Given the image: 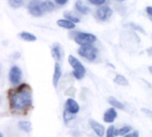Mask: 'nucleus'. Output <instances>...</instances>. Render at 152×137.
Instances as JSON below:
<instances>
[{
    "label": "nucleus",
    "instance_id": "1",
    "mask_svg": "<svg viewBox=\"0 0 152 137\" xmlns=\"http://www.w3.org/2000/svg\"><path fill=\"white\" fill-rule=\"evenodd\" d=\"M9 102L12 110L25 111L32 104L31 88L28 84H22L16 89L9 92Z\"/></svg>",
    "mask_w": 152,
    "mask_h": 137
},
{
    "label": "nucleus",
    "instance_id": "2",
    "mask_svg": "<svg viewBox=\"0 0 152 137\" xmlns=\"http://www.w3.org/2000/svg\"><path fill=\"white\" fill-rule=\"evenodd\" d=\"M68 62L71 65V67L73 68L72 71V76L76 79H83L85 77L86 74V68L83 65V63L72 55H69L68 56Z\"/></svg>",
    "mask_w": 152,
    "mask_h": 137
},
{
    "label": "nucleus",
    "instance_id": "3",
    "mask_svg": "<svg viewBox=\"0 0 152 137\" xmlns=\"http://www.w3.org/2000/svg\"><path fill=\"white\" fill-rule=\"evenodd\" d=\"M73 39L76 44L83 46V45H92L97 40V37L91 33L77 32L74 35Z\"/></svg>",
    "mask_w": 152,
    "mask_h": 137
},
{
    "label": "nucleus",
    "instance_id": "4",
    "mask_svg": "<svg viewBox=\"0 0 152 137\" xmlns=\"http://www.w3.org/2000/svg\"><path fill=\"white\" fill-rule=\"evenodd\" d=\"M78 53L88 61H94L98 56V49L92 45H83L79 48Z\"/></svg>",
    "mask_w": 152,
    "mask_h": 137
},
{
    "label": "nucleus",
    "instance_id": "5",
    "mask_svg": "<svg viewBox=\"0 0 152 137\" xmlns=\"http://www.w3.org/2000/svg\"><path fill=\"white\" fill-rule=\"evenodd\" d=\"M29 12L35 17H40L44 14L41 8V0H31L28 6Z\"/></svg>",
    "mask_w": 152,
    "mask_h": 137
},
{
    "label": "nucleus",
    "instance_id": "6",
    "mask_svg": "<svg viewBox=\"0 0 152 137\" xmlns=\"http://www.w3.org/2000/svg\"><path fill=\"white\" fill-rule=\"evenodd\" d=\"M22 76H23L22 70L18 66H13L10 68L8 77H9V80L12 84H14V85L19 84L22 80Z\"/></svg>",
    "mask_w": 152,
    "mask_h": 137
},
{
    "label": "nucleus",
    "instance_id": "7",
    "mask_svg": "<svg viewBox=\"0 0 152 137\" xmlns=\"http://www.w3.org/2000/svg\"><path fill=\"white\" fill-rule=\"evenodd\" d=\"M113 14V10L107 6H100V7L97 10L96 15L99 20L105 22L107 21Z\"/></svg>",
    "mask_w": 152,
    "mask_h": 137
},
{
    "label": "nucleus",
    "instance_id": "8",
    "mask_svg": "<svg viewBox=\"0 0 152 137\" xmlns=\"http://www.w3.org/2000/svg\"><path fill=\"white\" fill-rule=\"evenodd\" d=\"M64 110L71 114L76 115L80 111V105L72 98H68L64 103Z\"/></svg>",
    "mask_w": 152,
    "mask_h": 137
},
{
    "label": "nucleus",
    "instance_id": "9",
    "mask_svg": "<svg viewBox=\"0 0 152 137\" xmlns=\"http://www.w3.org/2000/svg\"><path fill=\"white\" fill-rule=\"evenodd\" d=\"M90 125L98 136H99V137L104 136V134L106 133V129H105V126L103 125H101L100 123H99L96 120L91 119L90 120Z\"/></svg>",
    "mask_w": 152,
    "mask_h": 137
},
{
    "label": "nucleus",
    "instance_id": "10",
    "mask_svg": "<svg viewBox=\"0 0 152 137\" xmlns=\"http://www.w3.org/2000/svg\"><path fill=\"white\" fill-rule=\"evenodd\" d=\"M116 117H117L116 110L112 107V108H109L106 110V112L104 113L103 119L106 123H113L115 120Z\"/></svg>",
    "mask_w": 152,
    "mask_h": 137
},
{
    "label": "nucleus",
    "instance_id": "11",
    "mask_svg": "<svg viewBox=\"0 0 152 137\" xmlns=\"http://www.w3.org/2000/svg\"><path fill=\"white\" fill-rule=\"evenodd\" d=\"M62 76V68L61 66L58 62L55 64V68H54V76H53V85L55 87H57L58 83L60 81Z\"/></svg>",
    "mask_w": 152,
    "mask_h": 137
},
{
    "label": "nucleus",
    "instance_id": "12",
    "mask_svg": "<svg viewBox=\"0 0 152 137\" xmlns=\"http://www.w3.org/2000/svg\"><path fill=\"white\" fill-rule=\"evenodd\" d=\"M51 52H52V55L54 57V59L56 61H60L62 60L63 57V51L61 46L58 44H54L52 48H51Z\"/></svg>",
    "mask_w": 152,
    "mask_h": 137
},
{
    "label": "nucleus",
    "instance_id": "13",
    "mask_svg": "<svg viewBox=\"0 0 152 137\" xmlns=\"http://www.w3.org/2000/svg\"><path fill=\"white\" fill-rule=\"evenodd\" d=\"M41 8L44 14L50 13L55 10L56 6L52 1H50V0H45V1H41Z\"/></svg>",
    "mask_w": 152,
    "mask_h": 137
},
{
    "label": "nucleus",
    "instance_id": "14",
    "mask_svg": "<svg viewBox=\"0 0 152 137\" xmlns=\"http://www.w3.org/2000/svg\"><path fill=\"white\" fill-rule=\"evenodd\" d=\"M75 9L82 14H87L90 12V8L82 1V0H77V1H76Z\"/></svg>",
    "mask_w": 152,
    "mask_h": 137
},
{
    "label": "nucleus",
    "instance_id": "15",
    "mask_svg": "<svg viewBox=\"0 0 152 137\" xmlns=\"http://www.w3.org/2000/svg\"><path fill=\"white\" fill-rule=\"evenodd\" d=\"M56 24L63 29L65 30H73L75 28V24L66 19H60L56 22Z\"/></svg>",
    "mask_w": 152,
    "mask_h": 137
},
{
    "label": "nucleus",
    "instance_id": "16",
    "mask_svg": "<svg viewBox=\"0 0 152 137\" xmlns=\"http://www.w3.org/2000/svg\"><path fill=\"white\" fill-rule=\"evenodd\" d=\"M19 37H20L23 40H24V41H26V42H34V41L37 40V37H36L33 34H31V33H30V32H27V31H23V32H21V33L19 34Z\"/></svg>",
    "mask_w": 152,
    "mask_h": 137
},
{
    "label": "nucleus",
    "instance_id": "17",
    "mask_svg": "<svg viewBox=\"0 0 152 137\" xmlns=\"http://www.w3.org/2000/svg\"><path fill=\"white\" fill-rule=\"evenodd\" d=\"M18 127L26 133H30L31 131V123L27 120H22L18 123Z\"/></svg>",
    "mask_w": 152,
    "mask_h": 137
},
{
    "label": "nucleus",
    "instance_id": "18",
    "mask_svg": "<svg viewBox=\"0 0 152 137\" xmlns=\"http://www.w3.org/2000/svg\"><path fill=\"white\" fill-rule=\"evenodd\" d=\"M132 126L130 125H124L119 129H115V136H124L126 133H130L132 131Z\"/></svg>",
    "mask_w": 152,
    "mask_h": 137
},
{
    "label": "nucleus",
    "instance_id": "19",
    "mask_svg": "<svg viewBox=\"0 0 152 137\" xmlns=\"http://www.w3.org/2000/svg\"><path fill=\"white\" fill-rule=\"evenodd\" d=\"M64 18H65L66 20H68V21H70V22H73L74 24H75V23L80 22V19H79V17H78V16H76V15H75L74 14H72V12L67 11V12L64 13Z\"/></svg>",
    "mask_w": 152,
    "mask_h": 137
},
{
    "label": "nucleus",
    "instance_id": "20",
    "mask_svg": "<svg viewBox=\"0 0 152 137\" xmlns=\"http://www.w3.org/2000/svg\"><path fill=\"white\" fill-rule=\"evenodd\" d=\"M108 102L113 106V108H115V109H119V110H124V105L121 102H119L118 100H116L115 98H114V97H110L109 99H108Z\"/></svg>",
    "mask_w": 152,
    "mask_h": 137
},
{
    "label": "nucleus",
    "instance_id": "21",
    "mask_svg": "<svg viewBox=\"0 0 152 137\" xmlns=\"http://www.w3.org/2000/svg\"><path fill=\"white\" fill-rule=\"evenodd\" d=\"M114 81H115V83H116V84H118L120 86H128L127 79L122 75H116Z\"/></svg>",
    "mask_w": 152,
    "mask_h": 137
},
{
    "label": "nucleus",
    "instance_id": "22",
    "mask_svg": "<svg viewBox=\"0 0 152 137\" xmlns=\"http://www.w3.org/2000/svg\"><path fill=\"white\" fill-rule=\"evenodd\" d=\"M8 3L12 8L17 9L22 6V5L23 3V0H8Z\"/></svg>",
    "mask_w": 152,
    "mask_h": 137
},
{
    "label": "nucleus",
    "instance_id": "23",
    "mask_svg": "<svg viewBox=\"0 0 152 137\" xmlns=\"http://www.w3.org/2000/svg\"><path fill=\"white\" fill-rule=\"evenodd\" d=\"M75 117V115H73V114H71L70 112H68L67 110H64V122L67 124L69 121H71V120H72L73 119V118Z\"/></svg>",
    "mask_w": 152,
    "mask_h": 137
},
{
    "label": "nucleus",
    "instance_id": "24",
    "mask_svg": "<svg viewBox=\"0 0 152 137\" xmlns=\"http://www.w3.org/2000/svg\"><path fill=\"white\" fill-rule=\"evenodd\" d=\"M107 0H88V2L93 6H100L102 5H104L106 3Z\"/></svg>",
    "mask_w": 152,
    "mask_h": 137
},
{
    "label": "nucleus",
    "instance_id": "25",
    "mask_svg": "<svg viewBox=\"0 0 152 137\" xmlns=\"http://www.w3.org/2000/svg\"><path fill=\"white\" fill-rule=\"evenodd\" d=\"M115 126L114 125H110L108 127V129L107 130V137H115Z\"/></svg>",
    "mask_w": 152,
    "mask_h": 137
},
{
    "label": "nucleus",
    "instance_id": "26",
    "mask_svg": "<svg viewBox=\"0 0 152 137\" xmlns=\"http://www.w3.org/2000/svg\"><path fill=\"white\" fill-rule=\"evenodd\" d=\"M141 110H142V112L145 113L148 117H149V118H152V111H151V110H148V109H145V108L141 109Z\"/></svg>",
    "mask_w": 152,
    "mask_h": 137
},
{
    "label": "nucleus",
    "instance_id": "27",
    "mask_svg": "<svg viewBox=\"0 0 152 137\" xmlns=\"http://www.w3.org/2000/svg\"><path fill=\"white\" fill-rule=\"evenodd\" d=\"M55 2L58 6H64L68 2V0H55Z\"/></svg>",
    "mask_w": 152,
    "mask_h": 137
},
{
    "label": "nucleus",
    "instance_id": "28",
    "mask_svg": "<svg viewBox=\"0 0 152 137\" xmlns=\"http://www.w3.org/2000/svg\"><path fill=\"white\" fill-rule=\"evenodd\" d=\"M137 133H138L137 131H135V132H133V133H126L125 135H124V137H135Z\"/></svg>",
    "mask_w": 152,
    "mask_h": 137
},
{
    "label": "nucleus",
    "instance_id": "29",
    "mask_svg": "<svg viewBox=\"0 0 152 137\" xmlns=\"http://www.w3.org/2000/svg\"><path fill=\"white\" fill-rule=\"evenodd\" d=\"M146 12H147V14L149 15V17L152 18V6H148V7L146 8Z\"/></svg>",
    "mask_w": 152,
    "mask_h": 137
},
{
    "label": "nucleus",
    "instance_id": "30",
    "mask_svg": "<svg viewBox=\"0 0 152 137\" xmlns=\"http://www.w3.org/2000/svg\"><path fill=\"white\" fill-rule=\"evenodd\" d=\"M148 71H149V72L152 74V66H149V67H148Z\"/></svg>",
    "mask_w": 152,
    "mask_h": 137
},
{
    "label": "nucleus",
    "instance_id": "31",
    "mask_svg": "<svg viewBox=\"0 0 152 137\" xmlns=\"http://www.w3.org/2000/svg\"><path fill=\"white\" fill-rule=\"evenodd\" d=\"M0 137H3V134H2V133L0 132Z\"/></svg>",
    "mask_w": 152,
    "mask_h": 137
},
{
    "label": "nucleus",
    "instance_id": "32",
    "mask_svg": "<svg viewBox=\"0 0 152 137\" xmlns=\"http://www.w3.org/2000/svg\"><path fill=\"white\" fill-rule=\"evenodd\" d=\"M135 137H139V133H138L136 134V136H135Z\"/></svg>",
    "mask_w": 152,
    "mask_h": 137
},
{
    "label": "nucleus",
    "instance_id": "33",
    "mask_svg": "<svg viewBox=\"0 0 152 137\" xmlns=\"http://www.w3.org/2000/svg\"><path fill=\"white\" fill-rule=\"evenodd\" d=\"M118 1H124V0H118Z\"/></svg>",
    "mask_w": 152,
    "mask_h": 137
}]
</instances>
